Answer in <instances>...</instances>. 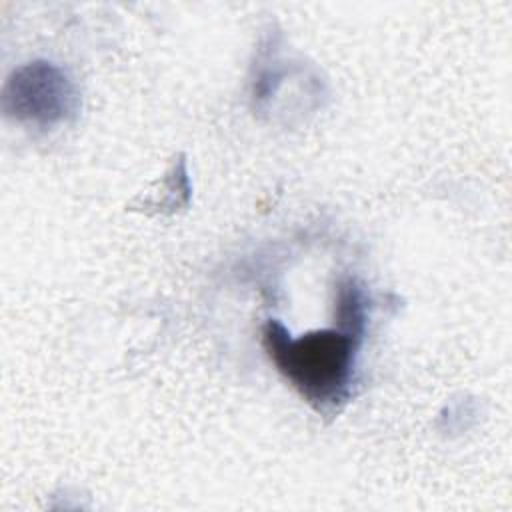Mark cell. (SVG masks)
<instances>
[{
	"instance_id": "obj_1",
	"label": "cell",
	"mask_w": 512,
	"mask_h": 512,
	"mask_svg": "<svg viewBox=\"0 0 512 512\" xmlns=\"http://www.w3.org/2000/svg\"><path fill=\"white\" fill-rule=\"evenodd\" d=\"M262 338L280 374L314 408H336L348 398L356 336L344 330H314L292 338L280 322L270 320Z\"/></svg>"
},
{
	"instance_id": "obj_2",
	"label": "cell",
	"mask_w": 512,
	"mask_h": 512,
	"mask_svg": "<svg viewBox=\"0 0 512 512\" xmlns=\"http://www.w3.org/2000/svg\"><path fill=\"white\" fill-rule=\"evenodd\" d=\"M78 108L72 80L50 62L18 68L4 88V110L16 120L52 126L68 120Z\"/></svg>"
},
{
	"instance_id": "obj_3",
	"label": "cell",
	"mask_w": 512,
	"mask_h": 512,
	"mask_svg": "<svg viewBox=\"0 0 512 512\" xmlns=\"http://www.w3.org/2000/svg\"><path fill=\"white\" fill-rule=\"evenodd\" d=\"M336 318L340 330L360 336L364 330V296L354 280H344L338 284L336 292Z\"/></svg>"
}]
</instances>
